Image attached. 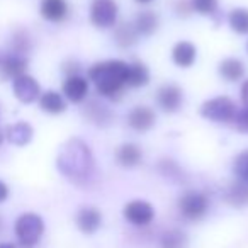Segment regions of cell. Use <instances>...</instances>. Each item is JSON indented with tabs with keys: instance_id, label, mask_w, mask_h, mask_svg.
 Listing matches in <instances>:
<instances>
[{
	"instance_id": "obj_1",
	"label": "cell",
	"mask_w": 248,
	"mask_h": 248,
	"mask_svg": "<svg viewBox=\"0 0 248 248\" xmlns=\"http://www.w3.org/2000/svg\"><path fill=\"white\" fill-rule=\"evenodd\" d=\"M60 173L78 187H87L95 179V158L85 141L72 138L62 146L56 158Z\"/></svg>"
},
{
	"instance_id": "obj_2",
	"label": "cell",
	"mask_w": 248,
	"mask_h": 248,
	"mask_svg": "<svg viewBox=\"0 0 248 248\" xmlns=\"http://www.w3.org/2000/svg\"><path fill=\"white\" fill-rule=\"evenodd\" d=\"M129 65L123 60H106L89 68V80L95 83L97 92L107 99H119L128 80Z\"/></svg>"
},
{
	"instance_id": "obj_3",
	"label": "cell",
	"mask_w": 248,
	"mask_h": 248,
	"mask_svg": "<svg viewBox=\"0 0 248 248\" xmlns=\"http://www.w3.org/2000/svg\"><path fill=\"white\" fill-rule=\"evenodd\" d=\"M14 233L21 248H34L45 234V221L36 213H24L16 219Z\"/></svg>"
},
{
	"instance_id": "obj_4",
	"label": "cell",
	"mask_w": 248,
	"mask_h": 248,
	"mask_svg": "<svg viewBox=\"0 0 248 248\" xmlns=\"http://www.w3.org/2000/svg\"><path fill=\"white\" fill-rule=\"evenodd\" d=\"M179 211L187 221H199L209 211V199L202 192L187 190L179 199Z\"/></svg>"
},
{
	"instance_id": "obj_5",
	"label": "cell",
	"mask_w": 248,
	"mask_h": 248,
	"mask_svg": "<svg viewBox=\"0 0 248 248\" xmlns=\"http://www.w3.org/2000/svg\"><path fill=\"white\" fill-rule=\"evenodd\" d=\"M236 104L230 99V97H214L202 104L201 107V114L206 119L213 121V123H231L236 114Z\"/></svg>"
},
{
	"instance_id": "obj_6",
	"label": "cell",
	"mask_w": 248,
	"mask_h": 248,
	"mask_svg": "<svg viewBox=\"0 0 248 248\" xmlns=\"http://www.w3.org/2000/svg\"><path fill=\"white\" fill-rule=\"evenodd\" d=\"M119 7L114 0H93L90 5V22L99 29L112 28L117 21Z\"/></svg>"
},
{
	"instance_id": "obj_7",
	"label": "cell",
	"mask_w": 248,
	"mask_h": 248,
	"mask_svg": "<svg viewBox=\"0 0 248 248\" xmlns=\"http://www.w3.org/2000/svg\"><path fill=\"white\" fill-rule=\"evenodd\" d=\"M123 214L133 226H148L155 219V209L150 202L141 199L129 201L123 209Z\"/></svg>"
},
{
	"instance_id": "obj_8",
	"label": "cell",
	"mask_w": 248,
	"mask_h": 248,
	"mask_svg": "<svg viewBox=\"0 0 248 248\" xmlns=\"http://www.w3.org/2000/svg\"><path fill=\"white\" fill-rule=\"evenodd\" d=\"M12 90H14V95L17 97V100H21L22 104L34 102V100H38L39 95H41V87H39V83L36 82L34 77L26 75V73L12 80Z\"/></svg>"
},
{
	"instance_id": "obj_9",
	"label": "cell",
	"mask_w": 248,
	"mask_h": 248,
	"mask_svg": "<svg viewBox=\"0 0 248 248\" xmlns=\"http://www.w3.org/2000/svg\"><path fill=\"white\" fill-rule=\"evenodd\" d=\"M28 70V58L16 53L0 55V80H14L17 77L24 75Z\"/></svg>"
},
{
	"instance_id": "obj_10",
	"label": "cell",
	"mask_w": 248,
	"mask_h": 248,
	"mask_svg": "<svg viewBox=\"0 0 248 248\" xmlns=\"http://www.w3.org/2000/svg\"><path fill=\"white\" fill-rule=\"evenodd\" d=\"M156 102L165 112H177L184 102V92L179 85L173 83H167V85L160 87L158 93H156Z\"/></svg>"
},
{
	"instance_id": "obj_11",
	"label": "cell",
	"mask_w": 248,
	"mask_h": 248,
	"mask_svg": "<svg viewBox=\"0 0 248 248\" xmlns=\"http://www.w3.org/2000/svg\"><path fill=\"white\" fill-rule=\"evenodd\" d=\"M89 93V80L83 78L82 75H72L66 77L63 82V95L73 104L83 102Z\"/></svg>"
},
{
	"instance_id": "obj_12",
	"label": "cell",
	"mask_w": 248,
	"mask_h": 248,
	"mask_svg": "<svg viewBox=\"0 0 248 248\" xmlns=\"http://www.w3.org/2000/svg\"><path fill=\"white\" fill-rule=\"evenodd\" d=\"M77 228L83 234H93L100 226H102V214L95 207H82L75 216Z\"/></svg>"
},
{
	"instance_id": "obj_13",
	"label": "cell",
	"mask_w": 248,
	"mask_h": 248,
	"mask_svg": "<svg viewBox=\"0 0 248 248\" xmlns=\"http://www.w3.org/2000/svg\"><path fill=\"white\" fill-rule=\"evenodd\" d=\"M83 116L89 123L95 124V126H100V128H106L109 126L110 121H112V112L107 106L100 104L99 100L92 99L85 104L83 107Z\"/></svg>"
},
{
	"instance_id": "obj_14",
	"label": "cell",
	"mask_w": 248,
	"mask_h": 248,
	"mask_svg": "<svg viewBox=\"0 0 248 248\" xmlns=\"http://www.w3.org/2000/svg\"><path fill=\"white\" fill-rule=\"evenodd\" d=\"M155 112H153L150 107L146 106H138L129 112L128 116V124L131 126L135 131L140 133H145L148 129L153 128V124H155Z\"/></svg>"
},
{
	"instance_id": "obj_15",
	"label": "cell",
	"mask_w": 248,
	"mask_h": 248,
	"mask_svg": "<svg viewBox=\"0 0 248 248\" xmlns=\"http://www.w3.org/2000/svg\"><path fill=\"white\" fill-rule=\"evenodd\" d=\"M39 12L46 21L63 22L68 17V4L66 0H41Z\"/></svg>"
},
{
	"instance_id": "obj_16",
	"label": "cell",
	"mask_w": 248,
	"mask_h": 248,
	"mask_svg": "<svg viewBox=\"0 0 248 248\" xmlns=\"http://www.w3.org/2000/svg\"><path fill=\"white\" fill-rule=\"evenodd\" d=\"M223 199L231 207H245L248 206V184L241 180H234L226 187Z\"/></svg>"
},
{
	"instance_id": "obj_17",
	"label": "cell",
	"mask_w": 248,
	"mask_h": 248,
	"mask_svg": "<svg viewBox=\"0 0 248 248\" xmlns=\"http://www.w3.org/2000/svg\"><path fill=\"white\" fill-rule=\"evenodd\" d=\"M197 58V49L192 43L189 41H180L173 46L172 49V60L177 66L180 68H189V66L194 65Z\"/></svg>"
},
{
	"instance_id": "obj_18",
	"label": "cell",
	"mask_w": 248,
	"mask_h": 248,
	"mask_svg": "<svg viewBox=\"0 0 248 248\" xmlns=\"http://www.w3.org/2000/svg\"><path fill=\"white\" fill-rule=\"evenodd\" d=\"M116 160L121 167L131 169V167H136L143 160V152L135 143H124V145H121L119 148H117Z\"/></svg>"
},
{
	"instance_id": "obj_19",
	"label": "cell",
	"mask_w": 248,
	"mask_h": 248,
	"mask_svg": "<svg viewBox=\"0 0 248 248\" xmlns=\"http://www.w3.org/2000/svg\"><path fill=\"white\" fill-rule=\"evenodd\" d=\"M32 135H34L32 126L28 123H22V121L21 123L11 124V126H7V129H5L7 140L16 146H26L32 140Z\"/></svg>"
},
{
	"instance_id": "obj_20",
	"label": "cell",
	"mask_w": 248,
	"mask_h": 248,
	"mask_svg": "<svg viewBox=\"0 0 248 248\" xmlns=\"http://www.w3.org/2000/svg\"><path fill=\"white\" fill-rule=\"evenodd\" d=\"M39 107L48 114H62L66 109V102L62 93L55 90H46L39 95Z\"/></svg>"
},
{
	"instance_id": "obj_21",
	"label": "cell",
	"mask_w": 248,
	"mask_h": 248,
	"mask_svg": "<svg viewBox=\"0 0 248 248\" xmlns=\"http://www.w3.org/2000/svg\"><path fill=\"white\" fill-rule=\"evenodd\" d=\"M158 24H160V19L158 16L155 14L153 11H143L136 16L135 19V29L138 34L141 36H152L153 32L158 29Z\"/></svg>"
},
{
	"instance_id": "obj_22",
	"label": "cell",
	"mask_w": 248,
	"mask_h": 248,
	"mask_svg": "<svg viewBox=\"0 0 248 248\" xmlns=\"http://www.w3.org/2000/svg\"><path fill=\"white\" fill-rule=\"evenodd\" d=\"M219 75L226 82H236L245 75V65L236 58H226L219 63Z\"/></svg>"
},
{
	"instance_id": "obj_23",
	"label": "cell",
	"mask_w": 248,
	"mask_h": 248,
	"mask_svg": "<svg viewBox=\"0 0 248 248\" xmlns=\"http://www.w3.org/2000/svg\"><path fill=\"white\" fill-rule=\"evenodd\" d=\"M150 82V72L146 68L145 63L135 62L129 65L128 68V80H126V85L128 87H145Z\"/></svg>"
},
{
	"instance_id": "obj_24",
	"label": "cell",
	"mask_w": 248,
	"mask_h": 248,
	"mask_svg": "<svg viewBox=\"0 0 248 248\" xmlns=\"http://www.w3.org/2000/svg\"><path fill=\"white\" fill-rule=\"evenodd\" d=\"M138 32H136L135 26L133 24H128V22H123L116 28L114 31V41L121 46V48H129L136 43L138 39Z\"/></svg>"
},
{
	"instance_id": "obj_25",
	"label": "cell",
	"mask_w": 248,
	"mask_h": 248,
	"mask_svg": "<svg viewBox=\"0 0 248 248\" xmlns=\"http://www.w3.org/2000/svg\"><path fill=\"white\" fill-rule=\"evenodd\" d=\"M189 238L182 230H169L162 234L160 238V248H187Z\"/></svg>"
},
{
	"instance_id": "obj_26",
	"label": "cell",
	"mask_w": 248,
	"mask_h": 248,
	"mask_svg": "<svg viewBox=\"0 0 248 248\" xmlns=\"http://www.w3.org/2000/svg\"><path fill=\"white\" fill-rule=\"evenodd\" d=\"M228 22L236 34H248V9H233L228 16Z\"/></svg>"
},
{
	"instance_id": "obj_27",
	"label": "cell",
	"mask_w": 248,
	"mask_h": 248,
	"mask_svg": "<svg viewBox=\"0 0 248 248\" xmlns=\"http://www.w3.org/2000/svg\"><path fill=\"white\" fill-rule=\"evenodd\" d=\"M12 53H16V55H21V56H26V53L31 51V38H29V34L24 31V29H17V31L14 32V36H12Z\"/></svg>"
},
{
	"instance_id": "obj_28",
	"label": "cell",
	"mask_w": 248,
	"mask_h": 248,
	"mask_svg": "<svg viewBox=\"0 0 248 248\" xmlns=\"http://www.w3.org/2000/svg\"><path fill=\"white\" fill-rule=\"evenodd\" d=\"M158 170L163 177L173 180V182H182L184 180L182 170H180V167L177 165L173 160H162V162L158 163Z\"/></svg>"
},
{
	"instance_id": "obj_29",
	"label": "cell",
	"mask_w": 248,
	"mask_h": 248,
	"mask_svg": "<svg viewBox=\"0 0 248 248\" xmlns=\"http://www.w3.org/2000/svg\"><path fill=\"white\" fill-rule=\"evenodd\" d=\"M233 170H234V175L238 177V180L248 184V152H243L236 156Z\"/></svg>"
},
{
	"instance_id": "obj_30",
	"label": "cell",
	"mask_w": 248,
	"mask_h": 248,
	"mask_svg": "<svg viewBox=\"0 0 248 248\" xmlns=\"http://www.w3.org/2000/svg\"><path fill=\"white\" fill-rule=\"evenodd\" d=\"M190 5L201 16H213L217 11V0H190Z\"/></svg>"
},
{
	"instance_id": "obj_31",
	"label": "cell",
	"mask_w": 248,
	"mask_h": 248,
	"mask_svg": "<svg viewBox=\"0 0 248 248\" xmlns=\"http://www.w3.org/2000/svg\"><path fill=\"white\" fill-rule=\"evenodd\" d=\"M233 124L240 133H248V106L236 110L233 117Z\"/></svg>"
},
{
	"instance_id": "obj_32",
	"label": "cell",
	"mask_w": 248,
	"mask_h": 248,
	"mask_svg": "<svg viewBox=\"0 0 248 248\" xmlns=\"http://www.w3.org/2000/svg\"><path fill=\"white\" fill-rule=\"evenodd\" d=\"M63 72L66 73V77L72 75H80V65L75 60H68V62L63 63Z\"/></svg>"
},
{
	"instance_id": "obj_33",
	"label": "cell",
	"mask_w": 248,
	"mask_h": 248,
	"mask_svg": "<svg viewBox=\"0 0 248 248\" xmlns=\"http://www.w3.org/2000/svg\"><path fill=\"white\" fill-rule=\"evenodd\" d=\"M177 12H179V16H189L190 12H192V5H190V2L180 0L179 4H177Z\"/></svg>"
},
{
	"instance_id": "obj_34",
	"label": "cell",
	"mask_w": 248,
	"mask_h": 248,
	"mask_svg": "<svg viewBox=\"0 0 248 248\" xmlns=\"http://www.w3.org/2000/svg\"><path fill=\"white\" fill-rule=\"evenodd\" d=\"M9 194H11V190H9V186L4 182V180H0V204L5 202V201L9 199Z\"/></svg>"
},
{
	"instance_id": "obj_35",
	"label": "cell",
	"mask_w": 248,
	"mask_h": 248,
	"mask_svg": "<svg viewBox=\"0 0 248 248\" xmlns=\"http://www.w3.org/2000/svg\"><path fill=\"white\" fill-rule=\"evenodd\" d=\"M241 100L245 106H248V80H245V83L241 85Z\"/></svg>"
},
{
	"instance_id": "obj_36",
	"label": "cell",
	"mask_w": 248,
	"mask_h": 248,
	"mask_svg": "<svg viewBox=\"0 0 248 248\" xmlns=\"http://www.w3.org/2000/svg\"><path fill=\"white\" fill-rule=\"evenodd\" d=\"M0 248H17V245L11 243V241H2V243H0Z\"/></svg>"
},
{
	"instance_id": "obj_37",
	"label": "cell",
	"mask_w": 248,
	"mask_h": 248,
	"mask_svg": "<svg viewBox=\"0 0 248 248\" xmlns=\"http://www.w3.org/2000/svg\"><path fill=\"white\" fill-rule=\"evenodd\" d=\"M4 226H5V224H4V217H2V214H0V234L4 233Z\"/></svg>"
},
{
	"instance_id": "obj_38",
	"label": "cell",
	"mask_w": 248,
	"mask_h": 248,
	"mask_svg": "<svg viewBox=\"0 0 248 248\" xmlns=\"http://www.w3.org/2000/svg\"><path fill=\"white\" fill-rule=\"evenodd\" d=\"M135 2H138V4H150L153 0H135Z\"/></svg>"
},
{
	"instance_id": "obj_39",
	"label": "cell",
	"mask_w": 248,
	"mask_h": 248,
	"mask_svg": "<svg viewBox=\"0 0 248 248\" xmlns=\"http://www.w3.org/2000/svg\"><path fill=\"white\" fill-rule=\"evenodd\" d=\"M2 141H4V133L0 131V146H2Z\"/></svg>"
},
{
	"instance_id": "obj_40",
	"label": "cell",
	"mask_w": 248,
	"mask_h": 248,
	"mask_svg": "<svg viewBox=\"0 0 248 248\" xmlns=\"http://www.w3.org/2000/svg\"><path fill=\"white\" fill-rule=\"evenodd\" d=\"M247 48H248V45H247Z\"/></svg>"
}]
</instances>
